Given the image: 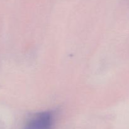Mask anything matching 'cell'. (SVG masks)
Segmentation results:
<instances>
[{
    "label": "cell",
    "instance_id": "obj_1",
    "mask_svg": "<svg viewBox=\"0 0 129 129\" xmlns=\"http://www.w3.org/2000/svg\"><path fill=\"white\" fill-rule=\"evenodd\" d=\"M55 121V111H41L34 114L23 129H53Z\"/></svg>",
    "mask_w": 129,
    "mask_h": 129
}]
</instances>
